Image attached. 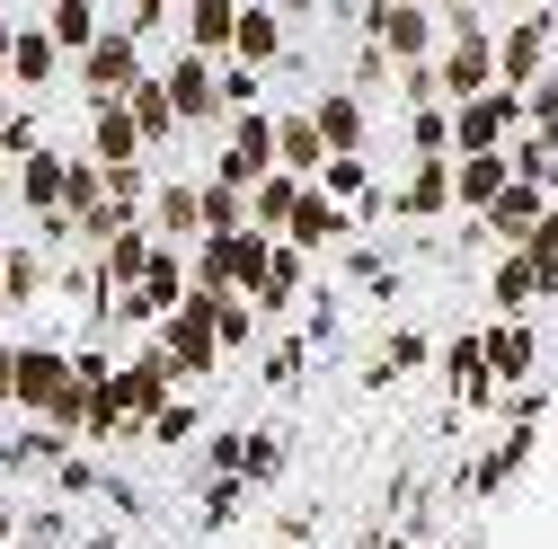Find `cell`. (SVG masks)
<instances>
[{
	"instance_id": "obj_1",
	"label": "cell",
	"mask_w": 558,
	"mask_h": 549,
	"mask_svg": "<svg viewBox=\"0 0 558 549\" xmlns=\"http://www.w3.org/2000/svg\"><path fill=\"white\" fill-rule=\"evenodd\" d=\"M178 390V373L160 364V346H143V355H133V364H116L107 381H98V399H89V435H124V426H151V407Z\"/></svg>"
},
{
	"instance_id": "obj_2",
	"label": "cell",
	"mask_w": 558,
	"mask_h": 549,
	"mask_svg": "<svg viewBox=\"0 0 558 549\" xmlns=\"http://www.w3.org/2000/svg\"><path fill=\"white\" fill-rule=\"evenodd\" d=\"M214 355H222V346H214V293L186 284V293L169 302V328H160V364H169V373H214Z\"/></svg>"
},
{
	"instance_id": "obj_3",
	"label": "cell",
	"mask_w": 558,
	"mask_h": 549,
	"mask_svg": "<svg viewBox=\"0 0 558 549\" xmlns=\"http://www.w3.org/2000/svg\"><path fill=\"white\" fill-rule=\"evenodd\" d=\"M444 115H452V151H506V133L523 124V107H514V89H506V81H487V89L452 98Z\"/></svg>"
},
{
	"instance_id": "obj_4",
	"label": "cell",
	"mask_w": 558,
	"mask_h": 549,
	"mask_svg": "<svg viewBox=\"0 0 558 549\" xmlns=\"http://www.w3.org/2000/svg\"><path fill=\"white\" fill-rule=\"evenodd\" d=\"M81 81H89V98H124L133 81H143V36L133 27H98L81 45Z\"/></svg>"
},
{
	"instance_id": "obj_5",
	"label": "cell",
	"mask_w": 558,
	"mask_h": 549,
	"mask_svg": "<svg viewBox=\"0 0 558 549\" xmlns=\"http://www.w3.org/2000/svg\"><path fill=\"white\" fill-rule=\"evenodd\" d=\"M178 293H186V257H178V240H160L143 266H133V284H116V319H151Z\"/></svg>"
},
{
	"instance_id": "obj_6",
	"label": "cell",
	"mask_w": 558,
	"mask_h": 549,
	"mask_svg": "<svg viewBox=\"0 0 558 549\" xmlns=\"http://www.w3.org/2000/svg\"><path fill=\"white\" fill-rule=\"evenodd\" d=\"M160 89H169L178 124H222V81H214V53H178Z\"/></svg>"
},
{
	"instance_id": "obj_7",
	"label": "cell",
	"mask_w": 558,
	"mask_h": 549,
	"mask_svg": "<svg viewBox=\"0 0 558 549\" xmlns=\"http://www.w3.org/2000/svg\"><path fill=\"white\" fill-rule=\"evenodd\" d=\"M497 81V36H452L444 53H435V98H470V89H487Z\"/></svg>"
},
{
	"instance_id": "obj_8",
	"label": "cell",
	"mask_w": 558,
	"mask_h": 549,
	"mask_svg": "<svg viewBox=\"0 0 558 549\" xmlns=\"http://www.w3.org/2000/svg\"><path fill=\"white\" fill-rule=\"evenodd\" d=\"M275 240H284V248H302V257H311V248H337V240H345V204H337V195H319V186H302Z\"/></svg>"
},
{
	"instance_id": "obj_9",
	"label": "cell",
	"mask_w": 558,
	"mask_h": 549,
	"mask_svg": "<svg viewBox=\"0 0 558 549\" xmlns=\"http://www.w3.org/2000/svg\"><path fill=\"white\" fill-rule=\"evenodd\" d=\"M222 62H248V72L284 62V19H275L266 0H240V10H231V53H222Z\"/></svg>"
},
{
	"instance_id": "obj_10",
	"label": "cell",
	"mask_w": 558,
	"mask_h": 549,
	"mask_svg": "<svg viewBox=\"0 0 558 549\" xmlns=\"http://www.w3.org/2000/svg\"><path fill=\"white\" fill-rule=\"evenodd\" d=\"M373 45L390 62H426L435 53V19L416 10V0H390V10H373Z\"/></svg>"
},
{
	"instance_id": "obj_11",
	"label": "cell",
	"mask_w": 558,
	"mask_h": 549,
	"mask_svg": "<svg viewBox=\"0 0 558 549\" xmlns=\"http://www.w3.org/2000/svg\"><path fill=\"white\" fill-rule=\"evenodd\" d=\"M390 204H399L408 222H435L444 204H452V160H444V151H416V160H408V186H399Z\"/></svg>"
},
{
	"instance_id": "obj_12",
	"label": "cell",
	"mask_w": 558,
	"mask_h": 549,
	"mask_svg": "<svg viewBox=\"0 0 558 549\" xmlns=\"http://www.w3.org/2000/svg\"><path fill=\"white\" fill-rule=\"evenodd\" d=\"M541 72H549V19L506 27V36H497V81H506V89H523V81H541Z\"/></svg>"
},
{
	"instance_id": "obj_13",
	"label": "cell",
	"mask_w": 558,
	"mask_h": 549,
	"mask_svg": "<svg viewBox=\"0 0 558 549\" xmlns=\"http://www.w3.org/2000/svg\"><path fill=\"white\" fill-rule=\"evenodd\" d=\"M311 133H319L328 151H364V133H373V124H364V89H328V98L311 107Z\"/></svg>"
},
{
	"instance_id": "obj_14",
	"label": "cell",
	"mask_w": 558,
	"mask_h": 549,
	"mask_svg": "<svg viewBox=\"0 0 558 549\" xmlns=\"http://www.w3.org/2000/svg\"><path fill=\"white\" fill-rule=\"evenodd\" d=\"M478 364H487V381H523V373L541 364V346H532L523 319H497V328L478 337Z\"/></svg>"
},
{
	"instance_id": "obj_15",
	"label": "cell",
	"mask_w": 558,
	"mask_h": 549,
	"mask_svg": "<svg viewBox=\"0 0 558 549\" xmlns=\"http://www.w3.org/2000/svg\"><path fill=\"white\" fill-rule=\"evenodd\" d=\"M151 143L133 133V115H124V98H98V133H89V160L98 169H124V160H143Z\"/></svg>"
},
{
	"instance_id": "obj_16",
	"label": "cell",
	"mask_w": 558,
	"mask_h": 549,
	"mask_svg": "<svg viewBox=\"0 0 558 549\" xmlns=\"http://www.w3.org/2000/svg\"><path fill=\"white\" fill-rule=\"evenodd\" d=\"M506 178H514V169H506V151H461V160H452V204H470V213H487Z\"/></svg>"
},
{
	"instance_id": "obj_17",
	"label": "cell",
	"mask_w": 558,
	"mask_h": 549,
	"mask_svg": "<svg viewBox=\"0 0 558 549\" xmlns=\"http://www.w3.org/2000/svg\"><path fill=\"white\" fill-rule=\"evenodd\" d=\"M541 213H549V195H541L532 178H506V186H497V204H487L478 222H487V231H506V240H523V231H532Z\"/></svg>"
},
{
	"instance_id": "obj_18",
	"label": "cell",
	"mask_w": 558,
	"mask_h": 549,
	"mask_svg": "<svg viewBox=\"0 0 558 549\" xmlns=\"http://www.w3.org/2000/svg\"><path fill=\"white\" fill-rule=\"evenodd\" d=\"M53 72H62L53 36H45V27H10V81H19V89H45Z\"/></svg>"
},
{
	"instance_id": "obj_19",
	"label": "cell",
	"mask_w": 558,
	"mask_h": 549,
	"mask_svg": "<svg viewBox=\"0 0 558 549\" xmlns=\"http://www.w3.org/2000/svg\"><path fill=\"white\" fill-rule=\"evenodd\" d=\"M319 160H328V143L311 133V115H275V169H284V178H311Z\"/></svg>"
},
{
	"instance_id": "obj_20",
	"label": "cell",
	"mask_w": 558,
	"mask_h": 549,
	"mask_svg": "<svg viewBox=\"0 0 558 549\" xmlns=\"http://www.w3.org/2000/svg\"><path fill=\"white\" fill-rule=\"evenodd\" d=\"M124 115H133V133H143V143H169V133H186L160 81H133V89H124Z\"/></svg>"
},
{
	"instance_id": "obj_21",
	"label": "cell",
	"mask_w": 558,
	"mask_h": 549,
	"mask_svg": "<svg viewBox=\"0 0 558 549\" xmlns=\"http://www.w3.org/2000/svg\"><path fill=\"white\" fill-rule=\"evenodd\" d=\"M143 204H151V231H160V240H195V231H204V222H195V186H186V178L151 186Z\"/></svg>"
},
{
	"instance_id": "obj_22",
	"label": "cell",
	"mask_w": 558,
	"mask_h": 549,
	"mask_svg": "<svg viewBox=\"0 0 558 549\" xmlns=\"http://www.w3.org/2000/svg\"><path fill=\"white\" fill-rule=\"evenodd\" d=\"M231 10L240 0H186V53H231Z\"/></svg>"
},
{
	"instance_id": "obj_23",
	"label": "cell",
	"mask_w": 558,
	"mask_h": 549,
	"mask_svg": "<svg viewBox=\"0 0 558 549\" xmlns=\"http://www.w3.org/2000/svg\"><path fill=\"white\" fill-rule=\"evenodd\" d=\"M45 36H53V53H81V45L98 36V10H89V0H53V10H45Z\"/></svg>"
},
{
	"instance_id": "obj_24",
	"label": "cell",
	"mask_w": 558,
	"mask_h": 549,
	"mask_svg": "<svg viewBox=\"0 0 558 549\" xmlns=\"http://www.w3.org/2000/svg\"><path fill=\"white\" fill-rule=\"evenodd\" d=\"M214 346H257V302L248 293H214Z\"/></svg>"
},
{
	"instance_id": "obj_25",
	"label": "cell",
	"mask_w": 558,
	"mask_h": 549,
	"mask_svg": "<svg viewBox=\"0 0 558 549\" xmlns=\"http://www.w3.org/2000/svg\"><path fill=\"white\" fill-rule=\"evenodd\" d=\"M19 186H27V204H36V213H62V160L36 143L27 151V169H19Z\"/></svg>"
},
{
	"instance_id": "obj_26",
	"label": "cell",
	"mask_w": 558,
	"mask_h": 549,
	"mask_svg": "<svg viewBox=\"0 0 558 549\" xmlns=\"http://www.w3.org/2000/svg\"><path fill=\"white\" fill-rule=\"evenodd\" d=\"M0 293H10V302H36V293H45V257H36V248H10V257H0Z\"/></svg>"
},
{
	"instance_id": "obj_27",
	"label": "cell",
	"mask_w": 558,
	"mask_h": 549,
	"mask_svg": "<svg viewBox=\"0 0 558 549\" xmlns=\"http://www.w3.org/2000/svg\"><path fill=\"white\" fill-rule=\"evenodd\" d=\"M408 143H416V151H452V115H444V98L408 115Z\"/></svg>"
},
{
	"instance_id": "obj_28",
	"label": "cell",
	"mask_w": 558,
	"mask_h": 549,
	"mask_svg": "<svg viewBox=\"0 0 558 549\" xmlns=\"http://www.w3.org/2000/svg\"><path fill=\"white\" fill-rule=\"evenodd\" d=\"M426 355H435V337H416V328H399V337H390V355H381L373 373H416Z\"/></svg>"
},
{
	"instance_id": "obj_29",
	"label": "cell",
	"mask_w": 558,
	"mask_h": 549,
	"mask_svg": "<svg viewBox=\"0 0 558 549\" xmlns=\"http://www.w3.org/2000/svg\"><path fill=\"white\" fill-rule=\"evenodd\" d=\"M497 302H506V310H523V302H541V293H532V266H523V248H514V257L497 266Z\"/></svg>"
},
{
	"instance_id": "obj_30",
	"label": "cell",
	"mask_w": 558,
	"mask_h": 549,
	"mask_svg": "<svg viewBox=\"0 0 558 549\" xmlns=\"http://www.w3.org/2000/svg\"><path fill=\"white\" fill-rule=\"evenodd\" d=\"M275 461H284V443H275V435H248V443H240V478H257V488L275 478Z\"/></svg>"
},
{
	"instance_id": "obj_31",
	"label": "cell",
	"mask_w": 558,
	"mask_h": 549,
	"mask_svg": "<svg viewBox=\"0 0 558 549\" xmlns=\"http://www.w3.org/2000/svg\"><path fill=\"white\" fill-rule=\"evenodd\" d=\"M36 143H45V133H36V115H27V107H0V151H19V160H27Z\"/></svg>"
},
{
	"instance_id": "obj_32",
	"label": "cell",
	"mask_w": 558,
	"mask_h": 549,
	"mask_svg": "<svg viewBox=\"0 0 558 549\" xmlns=\"http://www.w3.org/2000/svg\"><path fill=\"white\" fill-rule=\"evenodd\" d=\"M204 469L231 478V469H240V435H214V443H204Z\"/></svg>"
},
{
	"instance_id": "obj_33",
	"label": "cell",
	"mask_w": 558,
	"mask_h": 549,
	"mask_svg": "<svg viewBox=\"0 0 558 549\" xmlns=\"http://www.w3.org/2000/svg\"><path fill=\"white\" fill-rule=\"evenodd\" d=\"M160 19H169V0H124V27H133V36L160 27Z\"/></svg>"
},
{
	"instance_id": "obj_34",
	"label": "cell",
	"mask_w": 558,
	"mask_h": 549,
	"mask_svg": "<svg viewBox=\"0 0 558 549\" xmlns=\"http://www.w3.org/2000/svg\"><path fill=\"white\" fill-rule=\"evenodd\" d=\"M0 81H10V27H0Z\"/></svg>"
},
{
	"instance_id": "obj_35",
	"label": "cell",
	"mask_w": 558,
	"mask_h": 549,
	"mask_svg": "<svg viewBox=\"0 0 558 549\" xmlns=\"http://www.w3.org/2000/svg\"><path fill=\"white\" fill-rule=\"evenodd\" d=\"M275 10H311V0H275Z\"/></svg>"
},
{
	"instance_id": "obj_36",
	"label": "cell",
	"mask_w": 558,
	"mask_h": 549,
	"mask_svg": "<svg viewBox=\"0 0 558 549\" xmlns=\"http://www.w3.org/2000/svg\"><path fill=\"white\" fill-rule=\"evenodd\" d=\"M0 319H10V293H0Z\"/></svg>"
}]
</instances>
